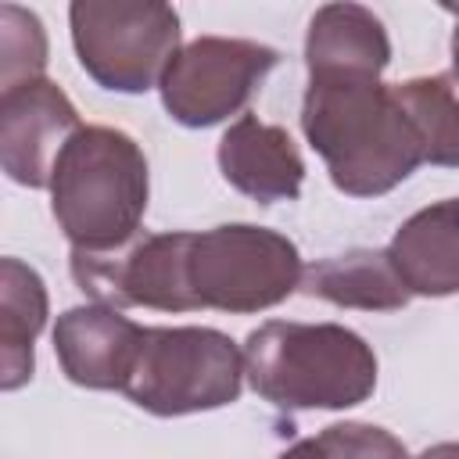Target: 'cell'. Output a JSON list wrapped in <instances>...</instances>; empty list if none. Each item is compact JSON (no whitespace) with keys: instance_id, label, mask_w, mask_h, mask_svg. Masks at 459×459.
<instances>
[{"instance_id":"obj_14","label":"cell","mask_w":459,"mask_h":459,"mask_svg":"<svg viewBox=\"0 0 459 459\" xmlns=\"http://www.w3.org/2000/svg\"><path fill=\"white\" fill-rule=\"evenodd\" d=\"M301 294L362 312H394L409 305V287L402 283L394 262L380 247H355L344 255L319 258L301 273Z\"/></svg>"},{"instance_id":"obj_3","label":"cell","mask_w":459,"mask_h":459,"mask_svg":"<svg viewBox=\"0 0 459 459\" xmlns=\"http://www.w3.org/2000/svg\"><path fill=\"white\" fill-rule=\"evenodd\" d=\"M151 176L140 143L111 126H82L50 176V212L72 247L108 251L140 233Z\"/></svg>"},{"instance_id":"obj_2","label":"cell","mask_w":459,"mask_h":459,"mask_svg":"<svg viewBox=\"0 0 459 459\" xmlns=\"http://www.w3.org/2000/svg\"><path fill=\"white\" fill-rule=\"evenodd\" d=\"M244 373L276 409H351L377 387V355L341 323L269 319L244 341Z\"/></svg>"},{"instance_id":"obj_5","label":"cell","mask_w":459,"mask_h":459,"mask_svg":"<svg viewBox=\"0 0 459 459\" xmlns=\"http://www.w3.org/2000/svg\"><path fill=\"white\" fill-rule=\"evenodd\" d=\"M301 255L276 230L230 222L190 237L186 280L197 308L262 312L301 287Z\"/></svg>"},{"instance_id":"obj_15","label":"cell","mask_w":459,"mask_h":459,"mask_svg":"<svg viewBox=\"0 0 459 459\" xmlns=\"http://www.w3.org/2000/svg\"><path fill=\"white\" fill-rule=\"evenodd\" d=\"M47 323V287L18 258L0 262V387L18 391L32 377V344Z\"/></svg>"},{"instance_id":"obj_21","label":"cell","mask_w":459,"mask_h":459,"mask_svg":"<svg viewBox=\"0 0 459 459\" xmlns=\"http://www.w3.org/2000/svg\"><path fill=\"white\" fill-rule=\"evenodd\" d=\"M455 14V29H452V72L459 75V7H452Z\"/></svg>"},{"instance_id":"obj_6","label":"cell","mask_w":459,"mask_h":459,"mask_svg":"<svg viewBox=\"0 0 459 459\" xmlns=\"http://www.w3.org/2000/svg\"><path fill=\"white\" fill-rule=\"evenodd\" d=\"M68 22L82 72L115 93H147L179 54V14L158 0H75Z\"/></svg>"},{"instance_id":"obj_11","label":"cell","mask_w":459,"mask_h":459,"mask_svg":"<svg viewBox=\"0 0 459 459\" xmlns=\"http://www.w3.org/2000/svg\"><path fill=\"white\" fill-rule=\"evenodd\" d=\"M222 179L258 204L294 201L305 183V161L283 126L240 115L219 140Z\"/></svg>"},{"instance_id":"obj_18","label":"cell","mask_w":459,"mask_h":459,"mask_svg":"<svg viewBox=\"0 0 459 459\" xmlns=\"http://www.w3.org/2000/svg\"><path fill=\"white\" fill-rule=\"evenodd\" d=\"M319 459H409L405 445L373 423H330L316 437Z\"/></svg>"},{"instance_id":"obj_1","label":"cell","mask_w":459,"mask_h":459,"mask_svg":"<svg viewBox=\"0 0 459 459\" xmlns=\"http://www.w3.org/2000/svg\"><path fill=\"white\" fill-rule=\"evenodd\" d=\"M301 129L348 197H380L423 165V140L380 79H308Z\"/></svg>"},{"instance_id":"obj_8","label":"cell","mask_w":459,"mask_h":459,"mask_svg":"<svg viewBox=\"0 0 459 459\" xmlns=\"http://www.w3.org/2000/svg\"><path fill=\"white\" fill-rule=\"evenodd\" d=\"M194 233H136L108 251L72 247V280L93 305L108 308H158L194 312L197 301L186 280V255Z\"/></svg>"},{"instance_id":"obj_17","label":"cell","mask_w":459,"mask_h":459,"mask_svg":"<svg viewBox=\"0 0 459 459\" xmlns=\"http://www.w3.org/2000/svg\"><path fill=\"white\" fill-rule=\"evenodd\" d=\"M43 68H47L43 22L18 4H4L0 7V86L11 90L32 79H43Z\"/></svg>"},{"instance_id":"obj_20","label":"cell","mask_w":459,"mask_h":459,"mask_svg":"<svg viewBox=\"0 0 459 459\" xmlns=\"http://www.w3.org/2000/svg\"><path fill=\"white\" fill-rule=\"evenodd\" d=\"M420 459H459V441H441V445H430L427 452H420Z\"/></svg>"},{"instance_id":"obj_7","label":"cell","mask_w":459,"mask_h":459,"mask_svg":"<svg viewBox=\"0 0 459 459\" xmlns=\"http://www.w3.org/2000/svg\"><path fill=\"white\" fill-rule=\"evenodd\" d=\"M280 54L255 39L197 36L169 61L158 90L165 111L186 129H208L244 111Z\"/></svg>"},{"instance_id":"obj_4","label":"cell","mask_w":459,"mask_h":459,"mask_svg":"<svg viewBox=\"0 0 459 459\" xmlns=\"http://www.w3.org/2000/svg\"><path fill=\"white\" fill-rule=\"evenodd\" d=\"M244 351L212 326H147L122 394L151 416L222 409L240 398Z\"/></svg>"},{"instance_id":"obj_16","label":"cell","mask_w":459,"mask_h":459,"mask_svg":"<svg viewBox=\"0 0 459 459\" xmlns=\"http://www.w3.org/2000/svg\"><path fill=\"white\" fill-rule=\"evenodd\" d=\"M394 97L423 140V161L459 169V75H420L398 82Z\"/></svg>"},{"instance_id":"obj_19","label":"cell","mask_w":459,"mask_h":459,"mask_svg":"<svg viewBox=\"0 0 459 459\" xmlns=\"http://www.w3.org/2000/svg\"><path fill=\"white\" fill-rule=\"evenodd\" d=\"M276 459H319V448H316V437H305V441H294L287 452H280Z\"/></svg>"},{"instance_id":"obj_9","label":"cell","mask_w":459,"mask_h":459,"mask_svg":"<svg viewBox=\"0 0 459 459\" xmlns=\"http://www.w3.org/2000/svg\"><path fill=\"white\" fill-rule=\"evenodd\" d=\"M82 129L75 104L50 79H32L0 97V165L22 186H50L65 143Z\"/></svg>"},{"instance_id":"obj_13","label":"cell","mask_w":459,"mask_h":459,"mask_svg":"<svg viewBox=\"0 0 459 459\" xmlns=\"http://www.w3.org/2000/svg\"><path fill=\"white\" fill-rule=\"evenodd\" d=\"M387 255L409 294H459V197L427 204L416 215H409L394 230Z\"/></svg>"},{"instance_id":"obj_10","label":"cell","mask_w":459,"mask_h":459,"mask_svg":"<svg viewBox=\"0 0 459 459\" xmlns=\"http://www.w3.org/2000/svg\"><path fill=\"white\" fill-rule=\"evenodd\" d=\"M140 323L108 305H75L57 316L54 351L65 377L90 391H122L143 344Z\"/></svg>"},{"instance_id":"obj_12","label":"cell","mask_w":459,"mask_h":459,"mask_svg":"<svg viewBox=\"0 0 459 459\" xmlns=\"http://www.w3.org/2000/svg\"><path fill=\"white\" fill-rule=\"evenodd\" d=\"M391 61V39L380 18L362 4H323L305 36L308 79H380Z\"/></svg>"}]
</instances>
